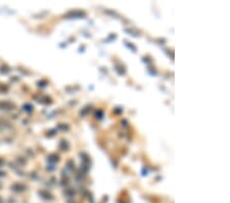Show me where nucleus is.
Here are the masks:
<instances>
[{"instance_id":"nucleus-2","label":"nucleus","mask_w":230,"mask_h":203,"mask_svg":"<svg viewBox=\"0 0 230 203\" xmlns=\"http://www.w3.org/2000/svg\"><path fill=\"white\" fill-rule=\"evenodd\" d=\"M12 189H13V191L22 192V191H25L26 187L24 186V185H21V184H14L12 186Z\"/></svg>"},{"instance_id":"nucleus-3","label":"nucleus","mask_w":230,"mask_h":203,"mask_svg":"<svg viewBox=\"0 0 230 203\" xmlns=\"http://www.w3.org/2000/svg\"><path fill=\"white\" fill-rule=\"evenodd\" d=\"M5 90H6V86L0 84V92H5Z\"/></svg>"},{"instance_id":"nucleus-5","label":"nucleus","mask_w":230,"mask_h":203,"mask_svg":"<svg viewBox=\"0 0 230 203\" xmlns=\"http://www.w3.org/2000/svg\"><path fill=\"white\" fill-rule=\"evenodd\" d=\"M0 175H4V172H0Z\"/></svg>"},{"instance_id":"nucleus-6","label":"nucleus","mask_w":230,"mask_h":203,"mask_svg":"<svg viewBox=\"0 0 230 203\" xmlns=\"http://www.w3.org/2000/svg\"><path fill=\"white\" fill-rule=\"evenodd\" d=\"M1 187H2V185H1V184H0V188H1Z\"/></svg>"},{"instance_id":"nucleus-1","label":"nucleus","mask_w":230,"mask_h":203,"mask_svg":"<svg viewBox=\"0 0 230 203\" xmlns=\"http://www.w3.org/2000/svg\"><path fill=\"white\" fill-rule=\"evenodd\" d=\"M16 108L12 103L10 102H0V110H5V111H10Z\"/></svg>"},{"instance_id":"nucleus-4","label":"nucleus","mask_w":230,"mask_h":203,"mask_svg":"<svg viewBox=\"0 0 230 203\" xmlns=\"http://www.w3.org/2000/svg\"><path fill=\"white\" fill-rule=\"evenodd\" d=\"M3 163H4V160L0 158V166H2V165H3Z\"/></svg>"}]
</instances>
